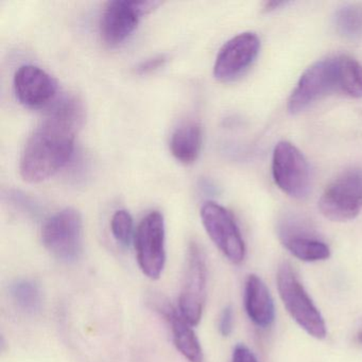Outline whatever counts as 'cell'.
Here are the masks:
<instances>
[{
    "instance_id": "cell-1",
    "label": "cell",
    "mask_w": 362,
    "mask_h": 362,
    "mask_svg": "<svg viewBox=\"0 0 362 362\" xmlns=\"http://www.w3.org/2000/svg\"><path fill=\"white\" fill-rule=\"evenodd\" d=\"M84 120L81 101L62 99L29 137L22 158L21 175L29 183H40L62 169L73 156L76 134Z\"/></svg>"
},
{
    "instance_id": "cell-2",
    "label": "cell",
    "mask_w": 362,
    "mask_h": 362,
    "mask_svg": "<svg viewBox=\"0 0 362 362\" xmlns=\"http://www.w3.org/2000/svg\"><path fill=\"white\" fill-rule=\"evenodd\" d=\"M276 281L279 296L292 319L313 338H325L327 329L324 317L287 262L279 266Z\"/></svg>"
},
{
    "instance_id": "cell-3",
    "label": "cell",
    "mask_w": 362,
    "mask_h": 362,
    "mask_svg": "<svg viewBox=\"0 0 362 362\" xmlns=\"http://www.w3.org/2000/svg\"><path fill=\"white\" fill-rule=\"evenodd\" d=\"M44 247L62 262L77 260L83 250V219L77 209L58 211L42 228Z\"/></svg>"
},
{
    "instance_id": "cell-4",
    "label": "cell",
    "mask_w": 362,
    "mask_h": 362,
    "mask_svg": "<svg viewBox=\"0 0 362 362\" xmlns=\"http://www.w3.org/2000/svg\"><path fill=\"white\" fill-rule=\"evenodd\" d=\"M135 251L139 268L146 276L160 279L166 264V228L160 211L148 214L137 226Z\"/></svg>"
},
{
    "instance_id": "cell-5",
    "label": "cell",
    "mask_w": 362,
    "mask_h": 362,
    "mask_svg": "<svg viewBox=\"0 0 362 362\" xmlns=\"http://www.w3.org/2000/svg\"><path fill=\"white\" fill-rule=\"evenodd\" d=\"M324 217L332 221L354 219L362 209V169L342 173L324 190L319 201Z\"/></svg>"
},
{
    "instance_id": "cell-6",
    "label": "cell",
    "mask_w": 362,
    "mask_h": 362,
    "mask_svg": "<svg viewBox=\"0 0 362 362\" xmlns=\"http://www.w3.org/2000/svg\"><path fill=\"white\" fill-rule=\"evenodd\" d=\"M160 5L151 0H114L105 5L100 18V35L107 45L117 46L126 41L139 26L141 16Z\"/></svg>"
},
{
    "instance_id": "cell-7",
    "label": "cell",
    "mask_w": 362,
    "mask_h": 362,
    "mask_svg": "<svg viewBox=\"0 0 362 362\" xmlns=\"http://www.w3.org/2000/svg\"><path fill=\"white\" fill-rule=\"evenodd\" d=\"M207 267L204 253L198 243H190L186 259L185 272L179 298V311L184 319L198 325L204 309L206 296Z\"/></svg>"
},
{
    "instance_id": "cell-8",
    "label": "cell",
    "mask_w": 362,
    "mask_h": 362,
    "mask_svg": "<svg viewBox=\"0 0 362 362\" xmlns=\"http://www.w3.org/2000/svg\"><path fill=\"white\" fill-rule=\"evenodd\" d=\"M201 220L216 247L235 264L245 257L243 235L232 214L218 203L207 201L201 207Z\"/></svg>"
},
{
    "instance_id": "cell-9",
    "label": "cell",
    "mask_w": 362,
    "mask_h": 362,
    "mask_svg": "<svg viewBox=\"0 0 362 362\" xmlns=\"http://www.w3.org/2000/svg\"><path fill=\"white\" fill-rule=\"evenodd\" d=\"M272 173L275 184L288 196L307 197L310 189V171L300 150L288 143L277 144L273 152Z\"/></svg>"
},
{
    "instance_id": "cell-10",
    "label": "cell",
    "mask_w": 362,
    "mask_h": 362,
    "mask_svg": "<svg viewBox=\"0 0 362 362\" xmlns=\"http://www.w3.org/2000/svg\"><path fill=\"white\" fill-rule=\"evenodd\" d=\"M338 88L337 58L326 59L311 65L300 77L288 101V110L298 114Z\"/></svg>"
},
{
    "instance_id": "cell-11",
    "label": "cell",
    "mask_w": 362,
    "mask_h": 362,
    "mask_svg": "<svg viewBox=\"0 0 362 362\" xmlns=\"http://www.w3.org/2000/svg\"><path fill=\"white\" fill-rule=\"evenodd\" d=\"M260 41L255 33H245L226 42L214 65V76L222 82L232 81L245 73L259 52Z\"/></svg>"
},
{
    "instance_id": "cell-12",
    "label": "cell",
    "mask_w": 362,
    "mask_h": 362,
    "mask_svg": "<svg viewBox=\"0 0 362 362\" xmlns=\"http://www.w3.org/2000/svg\"><path fill=\"white\" fill-rule=\"evenodd\" d=\"M14 92L21 103L29 109H41L49 105L57 95L56 80L35 65H23L14 75Z\"/></svg>"
},
{
    "instance_id": "cell-13",
    "label": "cell",
    "mask_w": 362,
    "mask_h": 362,
    "mask_svg": "<svg viewBox=\"0 0 362 362\" xmlns=\"http://www.w3.org/2000/svg\"><path fill=\"white\" fill-rule=\"evenodd\" d=\"M150 304L168 322L177 351L189 362H202L203 351L200 341L192 324L184 319L179 309L173 307L163 296H154L150 300Z\"/></svg>"
},
{
    "instance_id": "cell-14",
    "label": "cell",
    "mask_w": 362,
    "mask_h": 362,
    "mask_svg": "<svg viewBox=\"0 0 362 362\" xmlns=\"http://www.w3.org/2000/svg\"><path fill=\"white\" fill-rule=\"evenodd\" d=\"M279 237L284 247L303 262H321L330 257L329 247L323 241L307 235L298 224L286 221L279 230Z\"/></svg>"
},
{
    "instance_id": "cell-15",
    "label": "cell",
    "mask_w": 362,
    "mask_h": 362,
    "mask_svg": "<svg viewBox=\"0 0 362 362\" xmlns=\"http://www.w3.org/2000/svg\"><path fill=\"white\" fill-rule=\"evenodd\" d=\"M245 307L250 320L260 328H268L275 319L274 303L266 284L251 274L245 281Z\"/></svg>"
},
{
    "instance_id": "cell-16",
    "label": "cell",
    "mask_w": 362,
    "mask_h": 362,
    "mask_svg": "<svg viewBox=\"0 0 362 362\" xmlns=\"http://www.w3.org/2000/svg\"><path fill=\"white\" fill-rule=\"evenodd\" d=\"M202 128L194 120L180 124L170 137V151L179 162L192 164L200 156L202 148Z\"/></svg>"
},
{
    "instance_id": "cell-17",
    "label": "cell",
    "mask_w": 362,
    "mask_h": 362,
    "mask_svg": "<svg viewBox=\"0 0 362 362\" xmlns=\"http://www.w3.org/2000/svg\"><path fill=\"white\" fill-rule=\"evenodd\" d=\"M10 294L16 306L28 313L35 315L42 308V292L40 286L33 279H18L10 287Z\"/></svg>"
},
{
    "instance_id": "cell-18",
    "label": "cell",
    "mask_w": 362,
    "mask_h": 362,
    "mask_svg": "<svg viewBox=\"0 0 362 362\" xmlns=\"http://www.w3.org/2000/svg\"><path fill=\"white\" fill-rule=\"evenodd\" d=\"M338 88L349 96L362 98V66L351 57L337 58Z\"/></svg>"
},
{
    "instance_id": "cell-19",
    "label": "cell",
    "mask_w": 362,
    "mask_h": 362,
    "mask_svg": "<svg viewBox=\"0 0 362 362\" xmlns=\"http://www.w3.org/2000/svg\"><path fill=\"white\" fill-rule=\"evenodd\" d=\"M336 28L339 35L347 41L362 39V6L347 5L336 13Z\"/></svg>"
},
{
    "instance_id": "cell-20",
    "label": "cell",
    "mask_w": 362,
    "mask_h": 362,
    "mask_svg": "<svg viewBox=\"0 0 362 362\" xmlns=\"http://www.w3.org/2000/svg\"><path fill=\"white\" fill-rule=\"evenodd\" d=\"M111 230L120 245L128 247L135 236L134 224L130 213L124 209L115 211L111 220Z\"/></svg>"
},
{
    "instance_id": "cell-21",
    "label": "cell",
    "mask_w": 362,
    "mask_h": 362,
    "mask_svg": "<svg viewBox=\"0 0 362 362\" xmlns=\"http://www.w3.org/2000/svg\"><path fill=\"white\" fill-rule=\"evenodd\" d=\"M166 54H158V56L152 57V58L147 59L143 61L139 66L136 67V73L139 75H147V74L153 73L158 71L160 67L164 66L165 63L167 62Z\"/></svg>"
},
{
    "instance_id": "cell-22",
    "label": "cell",
    "mask_w": 362,
    "mask_h": 362,
    "mask_svg": "<svg viewBox=\"0 0 362 362\" xmlns=\"http://www.w3.org/2000/svg\"><path fill=\"white\" fill-rule=\"evenodd\" d=\"M233 326H234V313H233L232 307L228 306L222 310L219 317V332L223 337H228L233 332Z\"/></svg>"
},
{
    "instance_id": "cell-23",
    "label": "cell",
    "mask_w": 362,
    "mask_h": 362,
    "mask_svg": "<svg viewBox=\"0 0 362 362\" xmlns=\"http://www.w3.org/2000/svg\"><path fill=\"white\" fill-rule=\"evenodd\" d=\"M232 362H258V360L249 347L238 344L233 351Z\"/></svg>"
},
{
    "instance_id": "cell-24",
    "label": "cell",
    "mask_w": 362,
    "mask_h": 362,
    "mask_svg": "<svg viewBox=\"0 0 362 362\" xmlns=\"http://www.w3.org/2000/svg\"><path fill=\"white\" fill-rule=\"evenodd\" d=\"M283 3H279V1H271V3H268L266 5L267 11H270V10L275 9V8L279 7Z\"/></svg>"
},
{
    "instance_id": "cell-25",
    "label": "cell",
    "mask_w": 362,
    "mask_h": 362,
    "mask_svg": "<svg viewBox=\"0 0 362 362\" xmlns=\"http://www.w3.org/2000/svg\"><path fill=\"white\" fill-rule=\"evenodd\" d=\"M358 340H359L360 342H362V332H360L359 334H358Z\"/></svg>"
}]
</instances>
